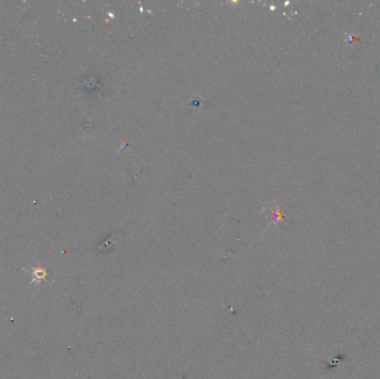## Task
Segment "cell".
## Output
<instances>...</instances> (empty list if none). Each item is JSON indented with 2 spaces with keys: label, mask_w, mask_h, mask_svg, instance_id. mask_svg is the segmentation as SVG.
Masks as SVG:
<instances>
[{
  "label": "cell",
  "mask_w": 380,
  "mask_h": 379,
  "mask_svg": "<svg viewBox=\"0 0 380 379\" xmlns=\"http://www.w3.org/2000/svg\"><path fill=\"white\" fill-rule=\"evenodd\" d=\"M46 280H47V271H46L44 268L41 267L32 268V282H30V285H32V284L38 285V284L46 282Z\"/></svg>",
  "instance_id": "cell-1"
}]
</instances>
